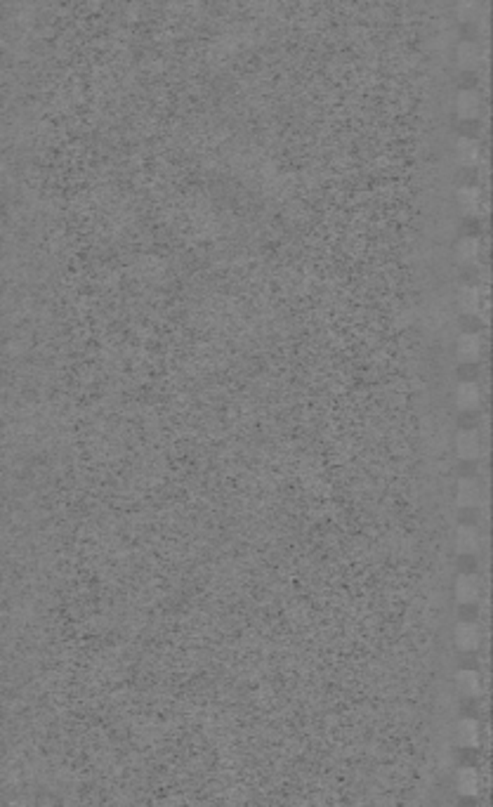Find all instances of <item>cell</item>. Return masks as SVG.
I'll return each mask as SVG.
<instances>
[{"label":"cell","instance_id":"6da1fadb","mask_svg":"<svg viewBox=\"0 0 493 807\" xmlns=\"http://www.w3.org/2000/svg\"><path fill=\"white\" fill-rule=\"evenodd\" d=\"M456 453L463 461H477L482 456V437L477 430H463L456 439Z\"/></svg>","mask_w":493,"mask_h":807},{"label":"cell","instance_id":"7a4b0ae2","mask_svg":"<svg viewBox=\"0 0 493 807\" xmlns=\"http://www.w3.org/2000/svg\"><path fill=\"white\" fill-rule=\"evenodd\" d=\"M454 401L461 411H475V408L482 404V389H479L477 382H461L454 392Z\"/></svg>","mask_w":493,"mask_h":807},{"label":"cell","instance_id":"3957f363","mask_svg":"<svg viewBox=\"0 0 493 807\" xmlns=\"http://www.w3.org/2000/svg\"><path fill=\"white\" fill-rule=\"evenodd\" d=\"M482 595V581L475 574H463L456 581V600L461 604H475Z\"/></svg>","mask_w":493,"mask_h":807},{"label":"cell","instance_id":"277c9868","mask_svg":"<svg viewBox=\"0 0 493 807\" xmlns=\"http://www.w3.org/2000/svg\"><path fill=\"white\" fill-rule=\"evenodd\" d=\"M454 640L458 644V649L472 651V649H477L479 644H482V630H479V625L472 623V621L458 623L456 625V633H454Z\"/></svg>","mask_w":493,"mask_h":807},{"label":"cell","instance_id":"5b68a950","mask_svg":"<svg viewBox=\"0 0 493 807\" xmlns=\"http://www.w3.org/2000/svg\"><path fill=\"white\" fill-rule=\"evenodd\" d=\"M484 499V491H482V484L477 480H461L458 482V489H456V503L461 508H475L479 506V501Z\"/></svg>","mask_w":493,"mask_h":807},{"label":"cell","instance_id":"8992f818","mask_svg":"<svg viewBox=\"0 0 493 807\" xmlns=\"http://www.w3.org/2000/svg\"><path fill=\"white\" fill-rule=\"evenodd\" d=\"M482 349H484L482 338H479L477 333H465V335H461V340H458L456 352H458V359L461 361L472 364V361H477L479 356H482Z\"/></svg>","mask_w":493,"mask_h":807},{"label":"cell","instance_id":"52a82bcc","mask_svg":"<svg viewBox=\"0 0 493 807\" xmlns=\"http://www.w3.org/2000/svg\"><path fill=\"white\" fill-rule=\"evenodd\" d=\"M482 548V536L475 527H461L456 534V550L461 555H477Z\"/></svg>","mask_w":493,"mask_h":807},{"label":"cell","instance_id":"ba28073f","mask_svg":"<svg viewBox=\"0 0 493 807\" xmlns=\"http://www.w3.org/2000/svg\"><path fill=\"white\" fill-rule=\"evenodd\" d=\"M458 689L465 696H479L482 694V677L475 670H461L458 672Z\"/></svg>","mask_w":493,"mask_h":807},{"label":"cell","instance_id":"9c48e42d","mask_svg":"<svg viewBox=\"0 0 493 807\" xmlns=\"http://www.w3.org/2000/svg\"><path fill=\"white\" fill-rule=\"evenodd\" d=\"M458 742L463 746H468V749H475L479 746V722L472 720V718H465L458 725Z\"/></svg>","mask_w":493,"mask_h":807},{"label":"cell","instance_id":"30bf717a","mask_svg":"<svg viewBox=\"0 0 493 807\" xmlns=\"http://www.w3.org/2000/svg\"><path fill=\"white\" fill-rule=\"evenodd\" d=\"M456 784H458V791H461L463 796H477V791H479V775H477V770L463 768L461 772H458Z\"/></svg>","mask_w":493,"mask_h":807},{"label":"cell","instance_id":"8fae6325","mask_svg":"<svg viewBox=\"0 0 493 807\" xmlns=\"http://www.w3.org/2000/svg\"><path fill=\"white\" fill-rule=\"evenodd\" d=\"M461 305H463L465 312H470V314L482 312V307H484V295H482V291H479V288H463V293H461Z\"/></svg>","mask_w":493,"mask_h":807},{"label":"cell","instance_id":"7c38bea8","mask_svg":"<svg viewBox=\"0 0 493 807\" xmlns=\"http://www.w3.org/2000/svg\"><path fill=\"white\" fill-rule=\"evenodd\" d=\"M479 255V241L477 239H465L461 246H458V258L463 262H472Z\"/></svg>","mask_w":493,"mask_h":807}]
</instances>
